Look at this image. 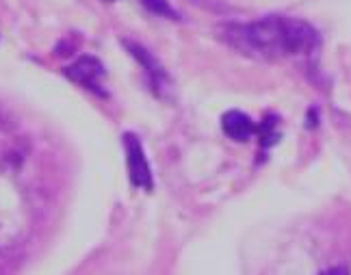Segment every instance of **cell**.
<instances>
[{"mask_svg":"<svg viewBox=\"0 0 351 275\" xmlns=\"http://www.w3.org/2000/svg\"><path fill=\"white\" fill-rule=\"evenodd\" d=\"M217 35L237 52L256 61H282L319 50V33L313 24L289 16H267L254 22H226Z\"/></svg>","mask_w":351,"mask_h":275,"instance_id":"cell-1","label":"cell"},{"mask_svg":"<svg viewBox=\"0 0 351 275\" xmlns=\"http://www.w3.org/2000/svg\"><path fill=\"white\" fill-rule=\"evenodd\" d=\"M121 143H124V150H126V165H128V176H130L132 187L143 189V191H152L154 189L152 169H150V163H147L145 152H143V145L137 139V134L126 132L121 136Z\"/></svg>","mask_w":351,"mask_h":275,"instance_id":"cell-2","label":"cell"},{"mask_svg":"<svg viewBox=\"0 0 351 275\" xmlns=\"http://www.w3.org/2000/svg\"><path fill=\"white\" fill-rule=\"evenodd\" d=\"M124 46L128 48V52L132 54L134 59L139 61V65L145 70V76H147V80H150V85L154 87V91H156L158 95H163L165 89L171 87V80H169V76H167V72H165V67L156 61V57H154V54H152L150 50H147L145 46L134 44V41H130V39L124 41Z\"/></svg>","mask_w":351,"mask_h":275,"instance_id":"cell-3","label":"cell"},{"mask_svg":"<svg viewBox=\"0 0 351 275\" xmlns=\"http://www.w3.org/2000/svg\"><path fill=\"white\" fill-rule=\"evenodd\" d=\"M65 76L72 78L74 82H78V85H83L85 89H89L93 93L104 95V91L100 89V78L104 76V67L96 57H89V54L80 57L70 67H65Z\"/></svg>","mask_w":351,"mask_h":275,"instance_id":"cell-4","label":"cell"},{"mask_svg":"<svg viewBox=\"0 0 351 275\" xmlns=\"http://www.w3.org/2000/svg\"><path fill=\"white\" fill-rule=\"evenodd\" d=\"M221 128L237 143L250 141L252 136L256 134V130H258V126L252 121V117L245 115V113H241V111H228L221 117Z\"/></svg>","mask_w":351,"mask_h":275,"instance_id":"cell-5","label":"cell"},{"mask_svg":"<svg viewBox=\"0 0 351 275\" xmlns=\"http://www.w3.org/2000/svg\"><path fill=\"white\" fill-rule=\"evenodd\" d=\"M143 7L147 11H152L154 16H163V18H169V20H178V11H176L167 0H141Z\"/></svg>","mask_w":351,"mask_h":275,"instance_id":"cell-6","label":"cell"}]
</instances>
